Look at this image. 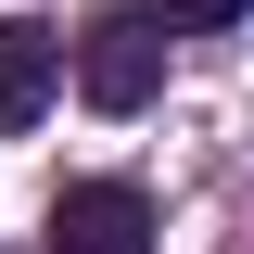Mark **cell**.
Masks as SVG:
<instances>
[{"label": "cell", "instance_id": "obj_4", "mask_svg": "<svg viewBox=\"0 0 254 254\" xmlns=\"http://www.w3.org/2000/svg\"><path fill=\"white\" fill-rule=\"evenodd\" d=\"M127 13H140V26H242L254 0H127Z\"/></svg>", "mask_w": 254, "mask_h": 254}, {"label": "cell", "instance_id": "obj_3", "mask_svg": "<svg viewBox=\"0 0 254 254\" xmlns=\"http://www.w3.org/2000/svg\"><path fill=\"white\" fill-rule=\"evenodd\" d=\"M51 89H64V38L38 13H0V140L51 115Z\"/></svg>", "mask_w": 254, "mask_h": 254}, {"label": "cell", "instance_id": "obj_1", "mask_svg": "<svg viewBox=\"0 0 254 254\" xmlns=\"http://www.w3.org/2000/svg\"><path fill=\"white\" fill-rule=\"evenodd\" d=\"M51 254H153V190L140 178H64L51 190Z\"/></svg>", "mask_w": 254, "mask_h": 254}, {"label": "cell", "instance_id": "obj_2", "mask_svg": "<svg viewBox=\"0 0 254 254\" xmlns=\"http://www.w3.org/2000/svg\"><path fill=\"white\" fill-rule=\"evenodd\" d=\"M76 89H89V115H140V102L165 89V26H140V13L89 26L76 38Z\"/></svg>", "mask_w": 254, "mask_h": 254}]
</instances>
